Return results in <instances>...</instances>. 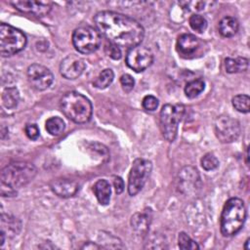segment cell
Wrapping results in <instances>:
<instances>
[{
  "mask_svg": "<svg viewBox=\"0 0 250 250\" xmlns=\"http://www.w3.org/2000/svg\"><path fill=\"white\" fill-rule=\"evenodd\" d=\"M82 248L83 249H99V248H101V246H99V245H97V244H95V243H93V242H88V243H86L84 246H82Z\"/></svg>",
  "mask_w": 250,
  "mask_h": 250,
  "instance_id": "836d02e7",
  "label": "cell"
},
{
  "mask_svg": "<svg viewBox=\"0 0 250 250\" xmlns=\"http://www.w3.org/2000/svg\"><path fill=\"white\" fill-rule=\"evenodd\" d=\"M202 41L193 34H182L177 41V51L181 57L191 59L197 55L202 48Z\"/></svg>",
  "mask_w": 250,
  "mask_h": 250,
  "instance_id": "7c38bea8",
  "label": "cell"
},
{
  "mask_svg": "<svg viewBox=\"0 0 250 250\" xmlns=\"http://www.w3.org/2000/svg\"><path fill=\"white\" fill-rule=\"evenodd\" d=\"M20 101V93L16 87H8L4 89L2 93V103L3 105L8 108L12 109L18 105Z\"/></svg>",
  "mask_w": 250,
  "mask_h": 250,
  "instance_id": "44dd1931",
  "label": "cell"
},
{
  "mask_svg": "<svg viewBox=\"0 0 250 250\" xmlns=\"http://www.w3.org/2000/svg\"><path fill=\"white\" fill-rule=\"evenodd\" d=\"M151 162L147 159L137 158L134 160L128 179V192L130 195H136L144 188L150 172Z\"/></svg>",
  "mask_w": 250,
  "mask_h": 250,
  "instance_id": "ba28073f",
  "label": "cell"
},
{
  "mask_svg": "<svg viewBox=\"0 0 250 250\" xmlns=\"http://www.w3.org/2000/svg\"><path fill=\"white\" fill-rule=\"evenodd\" d=\"M21 228V223L18 218L11 215H1V231L9 237L17 235Z\"/></svg>",
  "mask_w": 250,
  "mask_h": 250,
  "instance_id": "e0dca14e",
  "label": "cell"
},
{
  "mask_svg": "<svg viewBox=\"0 0 250 250\" xmlns=\"http://www.w3.org/2000/svg\"><path fill=\"white\" fill-rule=\"evenodd\" d=\"M226 71L229 73H236L245 71L248 68V59L237 57V58H227L225 61Z\"/></svg>",
  "mask_w": 250,
  "mask_h": 250,
  "instance_id": "ffe728a7",
  "label": "cell"
},
{
  "mask_svg": "<svg viewBox=\"0 0 250 250\" xmlns=\"http://www.w3.org/2000/svg\"><path fill=\"white\" fill-rule=\"evenodd\" d=\"M188 22H189L190 27L198 33L203 32L207 27V21L201 15L194 14V15L190 16V18L188 20Z\"/></svg>",
  "mask_w": 250,
  "mask_h": 250,
  "instance_id": "484cf974",
  "label": "cell"
},
{
  "mask_svg": "<svg viewBox=\"0 0 250 250\" xmlns=\"http://www.w3.org/2000/svg\"><path fill=\"white\" fill-rule=\"evenodd\" d=\"M60 107L65 117L75 123H86L92 117L93 107L90 100L75 91L67 92L62 96Z\"/></svg>",
  "mask_w": 250,
  "mask_h": 250,
  "instance_id": "7a4b0ae2",
  "label": "cell"
},
{
  "mask_svg": "<svg viewBox=\"0 0 250 250\" xmlns=\"http://www.w3.org/2000/svg\"><path fill=\"white\" fill-rule=\"evenodd\" d=\"M159 102L158 100L151 95H147L146 96L143 101H142V105L146 110H149V111H153L158 107Z\"/></svg>",
  "mask_w": 250,
  "mask_h": 250,
  "instance_id": "f1b7e54d",
  "label": "cell"
},
{
  "mask_svg": "<svg viewBox=\"0 0 250 250\" xmlns=\"http://www.w3.org/2000/svg\"><path fill=\"white\" fill-rule=\"evenodd\" d=\"M93 190L100 204L107 205L109 203L110 195H111V188L109 183L106 180H104V179L98 180L93 187Z\"/></svg>",
  "mask_w": 250,
  "mask_h": 250,
  "instance_id": "ac0fdd59",
  "label": "cell"
},
{
  "mask_svg": "<svg viewBox=\"0 0 250 250\" xmlns=\"http://www.w3.org/2000/svg\"><path fill=\"white\" fill-rule=\"evenodd\" d=\"M238 27V21L233 17H225L219 22V32L224 37H231L236 34Z\"/></svg>",
  "mask_w": 250,
  "mask_h": 250,
  "instance_id": "d6986e66",
  "label": "cell"
},
{
  "mask_svg": "<svg viewBox=\"0 0 250 250\" xmlns=\"http://www.w3.org/2000/svg\"><path fill=\"white\" fill-rule=\"evenodd\" d=\"M24 132L31 140H36L39 137V129L36 124H26L24 127Z\"/></svg>",
  "mask_w": 250,
  "mask_h": 250,
  "instance_id": "1f68e13d",
  "label": "cell"
},
{
  "mask_svg": "<svg viewBox=\"0 0 250 250\" xmlns=\"http://www.w3.org/2000/svg\"><path fill=\"white\" fill-rule=\"evenodd\" d=\"M246 219V208L242 199L237 197L229 198L224 205L220 229L224 236H232L243 227Z\"/></svg>",
  "mask_w": 250,
  "mask_h": 250,
  "instance_id": "3957f363",
  "label": "cell"
},
{
  "mask_svg": "<svg viewBox=\"0 0 250 250\" xmlns=\"http://www.w3.org/2000/svg\"><path fill=\"white\" fill-rule=\"evenodd\" d=\"M26 36L20 29L1 23L0 25V54L2 57L13 56L24 49Z\"/></svg>",
  "mask_w": 250,
  "mask_h": 250,
  "instance_id": "8992f818",
  "label": "cell"
},
{
  "mask_svg": "<svg viewBox=\"0 0 250 250\" xmlns=\"http://www.w3.org/2000/svg\"><path fill=\"white\" fill-rule=\"evenodd\" d=\"M86 64L84 61L76 55H68L60 64V72L66 79H76L84 71Z\"/></svg>",
  "mask_w": 250,
  "mask_h": 250,
  "instance_id": "4fadbf2b",
  "label": "cell"
},
{
  "mask_svg": "<svg viewBox=\"0 0 250 250\" xmlns=\"http://www.w3.org/2000/svg\"><path fill=\"white\" fill-rule=\"evenodd\" d=\"M214 128L217 138L222 143H231L240 135L239 122L229 115L218 116Z\"/></svg>",
  "mask_w": 250,
  "mask_h": 250,
  "instance_id": "9c48e42d",
  "label": "cell"
},
{
  "mask_svg": "<svg viewBox=\"0 0 250 250\" xmlns=\"http://www.w3.org/2000/svg\"><path fill=\"white\" fill-rule=\"evenodd\" d=\"M94 22L99 32L109 43L118 47L133 48L145 37L143 25L128 16L113 11H102L95 15Z\"/></svg>",
  "mask_w": 250,
  "mask_h": 250,
  "instance_id": "6da1fadb",
  "label": "cell"
},
{
  "mask_svg": "<svg viewBox=\"0 0 250 250\" xmlns=\"http://www.w3.org/2000/svg\"><path fill=\"white\" fill-rule=\"evenodd\" d=\"M64 122L61 117L53 116L46 121V130L53 136L61 135L64 130Z\"/></svg>",
  "mask_w": 250,
  "mask_h": 250,
  "instance_id": "cb8c5ba5",
  "label": "cell"
},
{
  "mask_svg": "<svg viewBox=\"0 0 250 250\" xmlns=\"http://www.w3.org/2000/svg\"><path fill=\"white\" fill-rule=\"evenodd\" d=\"M205 88V83L202 79H194L187 83L185 87V94L189 99H194L197 97Z\"/></svg>",
  "mask_w": 250,
  "mask_h": 250,
  "instance_id": "7402d4cb",
  "label": "cell"
},
{
  "mask_svg": "<svg viewBox=\"0 0 250 250\" xmlns=\"http://www.w3.org/2000/svg\"><path fill=\"white\" fill-rule=\"evenodd\" d=\"M105 52L106 54L113 60H119L121 58V50L118 46L113 45L111 43H109V45H107L105 47Z\"/></svg>",
  "mask_w": 250,
  "mask_h": 250,
  "instance_id": "4dcf8cb0",
  "label": "cell"
},
{
  "mask_svg": "<svg viewBox=\"0 0 250 250\" xmlns=\"http://www.w3.org/2000/svg\"><path fill=\"white\" fill-rule=\"evenodd\" d=\"M249 241H250V239H249V238H247V240L245 241V245H244V248H245V250H249V246H248V244H249Z\"/></svg>",
  "mask_w": 250,
  "mask_h": 250,
  "instance_id": "e575fe53",
  "label": "cell"
},
{
  "mask_svg": "<svg viewBox=\"0 0 250 250\" xmlns=\"http://www.w3.org/2000/svg\"><path fill=\"white\" fill-rule=\"evenodd\" d=\"M27 79L30 85L38 90L44 91L48 89L54 80V75L51 70L39 63H33L27 67Z\"/></svg>",
  "mask_w": 250,
  "mask_h": 250,
  "instance_id": "8fae6325",
  "label": "cell"
},
{
  "mask_svg": "<svg viewBox=\"0 0 250 250\" xmlns=\"http://www.w3.org/2000/svg\"><path fill=\"white\" fill-rule=\"evenodd\" d=\"M11 4L19 11L26 14H32L36 17H44L52 10V2L49 1H13Z\"/></svg>",
  "mask_w": 250,
  "mask_h": 250,
  "instance_id": "5bb4252c",
  "label": "cell"
},
{
  "mask_svg": "<svg viewBox=\"0 0 250 250\" xmlns=\"http://www.w3.org/2000/svg\"><path fill=\"white\" fill-rule=\"evenodd\" d=\"M178 245L180 247V249L183 250H194V249H198L199 246L198 244L192 240L186 232L182 231L179 233L178 236Z\"/></svg>",
  "mask_w": 250,
  "mask_h": 250,
  "instance_id": "4316f807",
  "label": "cell"
},
{
  "mask_svg": "<svg viewBox=\"0 0 250 250\" xmlns=\"http://www.w3.org/2000/svg\"><path fill=\"white\" fill-rule=\"evenodd\" d=\"M52 190L61 197L73 196L79 189L78 183L69 179H56L50 183Z\"/></svg>",
  "mask_w": 250,
  "mask_h": 250,
  "instance_id": "9a60e30c",
  "label": "cell"
},
{
  "mask_svg": "<svg viewBox=\"0 0 250 250\" xmlns=\"http://www.w3.org/2000/svg\"><path fill=\"white\" fill-rule=\"evenodd\" d=\"M201 166L206 171H211L219 166V160L213 153H206L201 158Z\"/></svg>",
  "mask_w": 250,
  "mask_h": 250,
  "instance_id": "83f0119b",
  "label": "cell"
},
{
  "mask_svg": "<svg viewBox=\"0 0 250 250\" xmlns=\"http://www.w3.org/2000/svg\"><path fill=\"white\" fill-rule=\"evenodd\" d=\"M120 84L122 86V89L126 93H129L133 90V88L135 86V80L130 74H123L120 77Z\"/></svg>",
  "mask_w": 250,
  "mask_h": 250,
  "instance_id": "f546056e",
  "label": "cell"
},
{
  "mask_svg": "<svg viewBox=\"0 0 250 250\" xmlns=\"http://www.w3.org/2000/svg\"><path fill=\"white\" fill-rule=\"evenodd\" d=\"M126 64L136 72L146 69L153 62V54L150 49L146 46L138 45L131 48L126 55Z\"/></svg>",
  "mask_w": 250,
  "mask_h": 250,
  "instance_id": "30bf717a",
  "label": "cell"
},
{
  "mask_svg": "<svg viewBox=\"0 0 250 250\" xmlns=\"http://www.w3.org/2000/svg\"><path fill=\"white\" fill-rule=\"evenodd\" d=\"M36 167L29 162H13L1 171V185L14 190L26 186L36 176Z\"/></svg>",
  "mask_w": 250,
  "mask_h": 250,
  "instance_id": "277c9868",
  "label": "cell"
},
{
  "mask_svg": "<svg viewBox=\"0 0 250 250\" xmlns=\"http://www.w3.org/2000/svg\"><path fill=\"white\" fill-rule=\"evenodd\" d=\"M232 105L233 107L239 111V112H243V113H247L249 112V104H250V98L247 95H236L232 98Z\"/></svg>",
  "mask_w": 250,
  "mask_h": 250,
  "instance_id": "d4e9b609",
  "label": "cell"
},
{
  "mask_svg": "<svg viewBox=\"0 0 250 250\" xmlns=\"http://www.w3.org/2000/svg\"><path fill=\"white\" fill-rule=\"evenodd\" d=\"M185 106L181 104H166L159 114V124L162 136L168 142H173L178 133V125L185 113Z\"/></svg>",
  "mask_w": 250,
  "mask_h": 250,
  "instance_id": "5b68a950",
  "label": "cell"
},
{
  "mask_svg": "<svg viewBox=\"0 0 250 250\" xmlns=\"http://www.w3.org/2000/svg\"><path fill=\"white\" fill-rule=\"evenodd\" d=\"M113 186L118 194L124 190V182L120 177H113Z\"/></svg>",
  "mask_w": 250,
  "mask_h": 250,
  "instance_id": "d6a6232c",
  "label": "cell"
},
{
  "mask_svg": "<svg viewBox=\"0 0 250 250\" xmlns=\"http://www.w3.org/2000/svg\"><path fill=\"white\" fill-rule=\"evenodd\" d=\"M151 222V212L150 210H145L143 212L136 213L131 218L132 229L140 235H145L149 228Z\"/></svg>",
  "mask_w": 250,
  "mask_h": 250,
  "instance_id": "2e32d148",
  "label": "cell"
},
{
  "mask_svg": "<svg viewBox=\"0 0 250 250\" xmlns=\"http://www.w3.org/2000/svg\"><path fill=\"white\" fill-rule=\"evenodd\" d=\"M101 42V33L90 25L79 26L72 33V44L75 50L81 54L87 55L96 52Z\"/></svg>",
  "mask_w": 250,
  "mask_h": 250,
  "instance_id": "52a82bcc",
  "label": "cell"
},
{
  "mask_svg": "<svg viewBox=\"0 0 250 250\" xmlns=\"http://www.w3.org/2000/svg\"><path fill=\"white\" fill-rule=\"evenodd\" d=\"M113 78H114L113 71L110 68H105L95 79V81L93 82V85L98 89H105L112 83Z\"/></svg>",
  "mask_w": 250,
  "mask_h": 250,
  "instance_id": "603a6c76",
  "label": "cell"
}]
</instances>
